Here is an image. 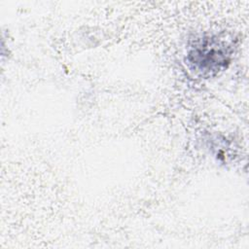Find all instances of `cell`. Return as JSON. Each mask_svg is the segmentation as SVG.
Segmentation results:
<instances>
[{"mask_svg":"<svg viewBox=\"0 0 249 249\" xmlns=\"http://www.w3.org/2000/svg\"><path fill=\"white\" fill-rule=\"evenodd\" d=\"M189 60L200 71H218L225 65L227 60L226 53L217 43L205 41L197 45L190 53Z\"/></svg>","mask_w":249,"mask_h":249,"instance_id":"6da1fadb","label":"cell"}]
</instances>
